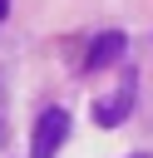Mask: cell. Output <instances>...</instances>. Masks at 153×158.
Segmentation results:
<instances>
[{
    "mask_svg": "<svg viewBox=\"0 0 153 158\" xmlns=\"http://www.w3.org/2000/svg\"><path fill=\"white\" fill-rule=\"evenodd\" d=\"M5 15H10V0H0V20H5Z\"/></svg>",
    "mask_w": 153,
    "mask_h": 158,
    "instance_id": "277c9868",
    "label": "cell"
},
{
    "mask_svg": "<svg viewBox=\"0 0 153 158\" xmlns=\"http://www.w3.org/2000/svg\"><path fill=\"white\" fill-rule=\"evenodd\" d=\"M133 84H138V74H123L109 99H94V123H99V128H118V123L128 118V109H133Z\"/></svg>",
    "mask_w": 153,
    "mask_h": 158,
    "instance_id": "7a4b0ae2",
    "label": "cell"
},
{
    "mask_svg": "<svg viewBox=\"0 0 153 158\" xmlns=\"http://www.w3.org/2000/svg\"><path fill=\"white\" fill-rule=\"evenodd\" d=\"M138 158H148V153H138Z\"/></svg>",
    "mask_w": 153,
    "mask_h": 158,
    "instance_id": "8992f818",
    "label": "cell"
},
{
    "mask_svg": "<svg viewBox=\"0 0 153 158\" xmlns=\"http://www.w3.org/2000/svg\"><path fill=\"white\" fill-rule=\"evenodd\" d=\"M0 138H5V123H0Z\"/></svg>",
    "mask_w": 153,
    "mask_h": 158,
    "instance_id": "5b68a950",
    "label": "cell"
},
{
    "mask_svg": "<svg viewBox=\"0 0 153 158\" xmlns=\"http://www.w3.org/2000/svg\"><path fill=\"white\" fill-rule=\"evenodd\" d=\"M123 49H128V35H123V30H104V35H94V40H89V49H84V69H89V74H99V69L118 64V59H123Z\"/></svg>",
    "mask_w": 153,
    "mask_h": 158,
    "instance_id": "3957f363",
    "label": "cell"
},
{
    "mask_svg": "<svg viewBox=\"0 0 153 158\" xmlns=\"http://www.w3.org/2000/svg\"><path fill=\"white\" fill-rule=\"evenodd\" d=\"M69 138V114L64 109H44L35 118V133H30V158H54Z\"/></svg>",
    "mask_w": 153,
    "mask_h": 158,
    "instance_id": "6da1fadb",
    "label": "cell"
}]
</instances>
